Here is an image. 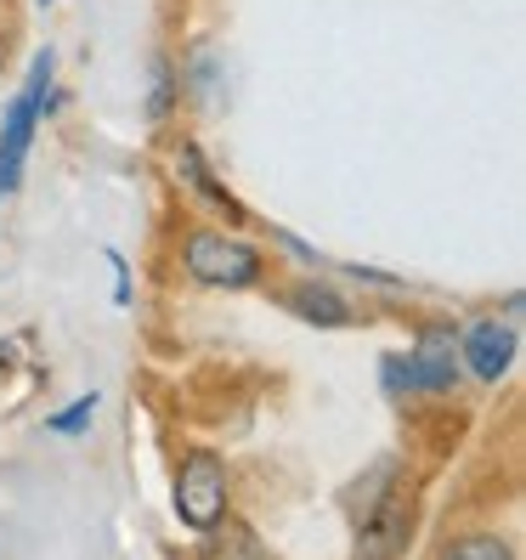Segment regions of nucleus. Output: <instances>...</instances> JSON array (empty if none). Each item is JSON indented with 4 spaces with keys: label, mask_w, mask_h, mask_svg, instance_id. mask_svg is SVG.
I'll list each match as a JSON object with an SVG mask.
<instances>
[{
    "label": "nucleus",
    "mask_w": 526,
    "mask_h": 560,
    "mask_svg": "<svg viewBox=\"0 0 526 560\" xmlns=\"http://www.w3.org/2000/svg\"><path fill=\"white\" fill-rule=\"evenodd\" d=\"M108 267H114V301L125 306V301H130V278H125V260H119L114 249H108Z\"/></svg>",
    "instance_id": "nucleus-12"
},
{
    "label": "nucleus",
    "mask_w": 526,
    "mask_h": 560,
    "mask_svg": "<svg viewBox=\"0 0 526 560\" xmlns=\"http://www.w3.org/2000/svg\"><path fill=\"white\" fill-rule=\"evenodd\" d=\"M182 267L204 289H255L260 272H267V260H260V249L244 244V238H226L215 226H192L182 238Z\"/></svg>",
    "instance_id": "nucleus-1"
},
{
    "label": "nucleus",
    "mask_w": 526,
    "mask_h": 560,
    "mask_svg": "<svg viewBox=\"0 0 526 560\" xmlns=\"http://www.w3.org/2000/svg\"><path fill=\"white\" fill-rule=\"evenodd\" d=\"M436 560H515V549H510V538H499V533H458V538L442 544Z\"/></svg>",
    "instance_id": "nucleus-8"
},
{
    "label": "nucleus",
    "mask_w": 526,
    "mask_h": 560,
    "mask_svg": "<svg viewBox=\"0 0 526 560\" xmlns=\"http://www.w3.org/2000/svg\"><path fill=\"white\" fill-rule=\"evenodd\" d=\"M96 402H103V397H96V390H85V397H80L74 408H62V413H51L46 424H51V431H57V436H80V431H85V424L96 419Z\"/></svg>",
    "instance_id": "nucleus-9"
},
{
    "label": "nucleus",
    "mask_w": 526,
    "mask_h": 560,
    "mask_svg": "<svg viewBox=\"0 0 526 560\" xmlns=\"http://www.w3.org/2000/svg\"><path fill=\"white\" fill-rule=\"evenodd\" d=\"M515 351H521V335H515V323L504 317H481L470 323L465 335H458V362L481 380V385H499L510 369H515Z\"/></svg>",
    "instance_id": "nucleus-5"
},
{
    "label": "nucleus",
    "mask_w": 526,
    "mask_h": 560,
    "mask_svg": "<svg viewBox=\"0 0 526 560\" xmlns=\"http://www.w3.org/2000/svg\"><path fill=\"white\" fill-rule=\"evenodd\" d=\"M283 301L301 312L306 323H317V328H346L351 323V306H346V294H335V289H323V283H294Z\"/></svg>",
    "instance_id": "nucleus-6"
},
{
    "label": "nucleus",
    "mask_w": 526,
    "mask_h": 560,
    "mask_svg": "<svg viewBox=\"0 0 526 560\" xmlns=\"http://www.w3.org/2000/svg\"><path fill=\"white\" fill-rule=\"evenodd\" d=\"M408 397H442L458 385V335L447 323H424L413 335V351L402 357Z\"/></svg>",
    "instance_id": "nucleus-4"
},
{
    "label": "nucleus",
    "mask_w": 526,
    "mask_h": 560,
    "mask_svg": "<svg viewBox=\"0 0 526 560\" xmlns=\"http://www.w3.org/2000/svg\"><path fill=\"white\" fill-rule=\"evenodd\" d=\"M176 171H182V176H187L192 187H199V192H204V199H210L215 210H226V221H249V215H244V205H238L233 192H226V187H221V182L210 176V164H204L199 142H182V153H176Z\"/></svg>",
    "instance_id": "nucleus-7"
},
{
    "label": "nucleus",
    "mask_w": 526,
    "mask_h": 560,
    "mask_svg": "<svg viewBox=\"0 0 526 560\" xmlns=\"http://www.w3.org/2000/svg\"><path fill=\"white\" fill-rule=\"evenodd\" d=\"M51 74H57V57L40 51L35 62H28V80H23V91L12 96L7 119H0V192H17V182H23L28 148H35V125H40V114H46Z\"/></svg>",
    "instance_id": "nucleus-2"
},
{
    "label": "nucleus",
    "mask_w": 526,
    "mask_h": 560,
    "mask_svg": "<svg viewBox=\"0 0 526 560\" xmlns=\"http://www.w3.org/2000/svg\"><path fill=\"white\" fill-rule=\"evenodd\" d=\"M379 385H385V397H408V380H402V357H385V362H379Z\"/></svg>",
    "instance_id": "nucleus-11"
},
{
    "label": "nucleus",
    "mask_w": 526,
    "mask_h": 560,
    "mask_svg": "<svg viewBox=\"0 0 526 560\" xmlns=\"http://www.w3.org/2000/svg\"><path fill=\"white\" fill-rule=\"evenodd\" d=\"M171 91H176V80H171V62H159V80H153V103H148V114H153V119H164V114H171Z\"/></svg>",
    "instance_id": "nucleus-10"
},
{
    "label": "nucleus",
    "mask_w": 526,
    "mask_h": 560,
    "mask_svg": "<svg viewBox=\"0 0 526 560\" xmlns=\"http://www.w3.org/2000/svg\"><path fill=\"white\" fill-rule=\"evenodd\" d=\"M226 499H233V476H226V458L210 447H192L176 470V492L171 504L182 515L187 533H215L226 521Z\"/></svg>",
    "instance_id": "nucleus-3"
}]
</instances>
